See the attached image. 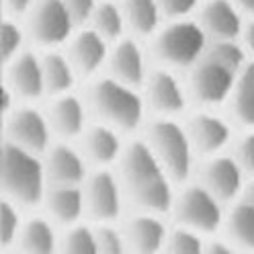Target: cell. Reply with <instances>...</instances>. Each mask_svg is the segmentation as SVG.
Listing matches in <instances>:
<instances>
[{"label":"cell","mask_w":254,"mask_h":254,"mask_svg":"<svg viewBox=\"0 0 254 254\" xmlns=\"http://www.w3.org/2000/svg\"><path fill=\"white\" fill-rule=\"evenodd\" d=\"M123 179L133 199L144 209L154 213H166L172 209V179L168 177L150 144L133 141L127 148L123 158Z\"/></svg>","instance_id":"cell-1"},{"label":"cell","mask_w":254,"mask_h":254,"mask_svg":"<svg viewBox=\"0 0 254 254\" xmlns=\"http://www.w3.org/2000/svg\"><path fill=\"white\" fill-rule=\"evenodd\" d=\"M43 164L27 148L8 141L0 152V183L8 193L27 205L43 199Z\"/></svg>","instance_id":"cell-2"},{"label":"cell","mask_w":254,"mask_h":254,"mask_svg":"<svg viewBox=\"0 0 254 254\" xmlns=\"http://www.w3.org/2000/svg\"><path fill=\"white\" fill-rule=\"evenodd\" d=\"M152 150L162 162L168 177L177 183H187L195 162V148L185 127L172 119H160L150 129Z\"/></svg>","instance_id":"cell-3"},{"label":"cell","mask_w":254,"mask_h":254,"mask_svg":"<svg viewBox=\"0 0 254 254\" xmlns=\"http://www.w3.org/2000/svg\"><path fill=\"white\" fill-rule=\"evenodd\" d=\"M209 37L197 21L179 17L156 37V54L174 68H193L207 50Z\"/></svg>","instance_id":"cell-4"},{"label":"cell","mask_w":254,"mask_h":254,"mask_svg":"<svg viewBox=\"0 0 254 254\" xmlns=\"http://www.w3.org/2000/svg\"><path fill=\"white\" fill-rule=\"evenodd\" d=\"M92 101L97 111L123 129H135L144 117V101L139 94L121 80L103 78L92 88Z\"/></svg>","instance_id":"cell-5"},{"label":"cell","mask_w":254,"mask_h":254,"mask_svg":"<svg viewBox=\"0 0 254 254\" xmlns=\"http://www.w3.org/2000/svg\"><path fill=\"white\" fill-rule=\"evenodd\" d=\"M172 207H177V219L181 221V226L197 230L203 236H215L224 228V203L203 183L189 185L177 199V203H172Z\"/></svg>","instance_id":"cell-6"},{"label":"cell","mask_w":254,"mask_h":254,"mask_svg":"<svg viewBox=\"0 0 254 254\" xmlns=\"http://www.w3.org/2000/svg\"><path fill=\"white\" fill-rule=\"evenodd\" d=\"M238 72L203 54L190 72V92L205 107H217L230 101Z\"/></svg>","instance_id":"cell-7"},{"label":"cell","mask_w":254,"mask_h":254,"mask_svg":"<svg viewBox=\"0 0 254 254\" xmlns=\"http://www.w3.org/2000/svg\"><path fill=\"white\" fill-rule=\"evenodd\" d=\"M246 181V172L238 164L234 154L230 156L221 152L207 156V162L203 166V185L224 205H230L236 199H240Z\"/></svg>","instance_id":"cell-8"},{"label":"cell","mask_w":254,"mask_h":254,"mask_svg":"<svg viewBox=\"0 0 254 254\" xmlns=\"http://www.w3.org/2000/svg\"><path fill=\"white\" fill-rule=\"evenodd\" d=\"M187 133L195 152H199L201 156L221 154L234 139V129L230 121L221 115L209 113V111H201V113H195L190 117Z\"/></svg>","instance_id":"cell-9"},{"label":"cell","mask_w":254,"mask_h":254,"mask_svg":"<svg viewBox=\"0 0 254 254\" xmlns=\"http://www.w3.org/2000/svg\"><path fill=\"white\" fill-rule=\"evenodd\" d=\"M74 21L64 0H39L31 14V33L43 45H58L72 33Z\"/></svg>","instance_id":"cell-10"},{"label":"cell","mask_w":254,"mask_h":254,"mask_svg":"<svg viewBox=\"0 0 254 254\" xmlns=\"http://www.w3.org/2000/svg\"><path fill=\"white\" fill-rule=\"evenodd\" d=\"M248 14L234 0H207L201 8V27L209 39H240Z\"/></svg>","instance_id":"cell-11"},{"label":"cell","mask_w":254,"mask_h":254,"mask_svg":"<svg viewBox=\"0 0 254 254\" xmlns=\"http://www.w3.org/2000/svg\"><path fill=\"white\" fill-rule=\"evenodd\" d=\"M8 135L14 144L27 148L29 152H43L50 144L47 121L37 109L17 111L8 123Z\"/></svg>","instance_id":"cell-12"},{"label":"cell","mask_w":254,"mask_h":254,"mask_svg":"<svg viewBox=\"0 0 254 254\" xmlns=\"http://www.w3.org/2000/svg\"><path fill=\"white\" fill-rule=\"evenodd\" d=\"M86 201L90 213L97 219H115L121 211V197H119V187L113 174L101 170L92 174L88 181V190H86Z\"/></svg>","instance_id":"cell-13"},{"label":"cell","mask_w":254,"mask_h":254,"mask_svg":"<svg viewBox=\"0 0 254 254\" xmlns=\"http://www.w3.org/2000/svg\"><path fill=\"white\" fill-rule=\"evenodd\" d=\"M150 103L162 115H179L187 107V94L179 78L168 70H156L150 78Z\"/></svg>","instance_id":"cell-14"},{"label":"cell","mask_w":254,"mask_h":254,"mask_svg":"<svg viewBox=\"0 0 254 254\" xmlns=\"http://www.w3.org/2000/svg\"><path fill=\"white\" fill-rule=\"evenodd\" d=\"M224 228L236 250L254 252V205L244 199H236L234 203H230Z\"/></svg>","instance_id":"cell-15"},{"label":"cell","mask_w":254,"mask_h":254,"mask_svg":"<svg viewBox=\"0 0 254 254\" xmlns=\"http://www.w3.org/2000/svg\"><path fill=\"white\" fill-rule=\"evenodd\" d=\"M230 105L236 123H240L244 129H254V60H248L238 72Z\"/></svg>","instance_id":"cell-16"},{"label":"cell","mask_w":254,"mask_h":254,"mask_svg":"<svg viewBox=\"0 0 254 254\" xmlns=\"http://www.w3.org/2000/svg\"><path fill=\"white\" fill-rule=\"evenodd\" d=\"M111 68H113L117 80L129 86H139L146 78V64L141 47L133 39H123L113 52Z\"/></svg>","instance_id":"cell-17"},{"label":"cell","mask_w":254,"mask_h":254,"mask_svg":"<svg viewBox=\"0 0 254 254\" xmlns=\"http://www.w3.org/2000/svg\"><path fill=\"white\" fill-rule=\"evenodd\" d=\"M10 82L19 94L27 99H39L45 90L41 62L33 54H23L10 68Z\"/></svg>","instance_id":"cell-18"},{"label":"cell","mask_w":254,"mask_h":254,"mask_svg":"<svg viewBox=\"0 0 254 254\" xmlns=\"http://www.w3.org/2000/svg\"><path fill=\"white\" fill-rule=\"evenodd\" d=\"M166 228L156 215L144 213L131 219L129 224V242L137 252L152 254L158 252L166 242Z\"/></svg>","instance_id":"cell-19"},{"label":"cell","mask_w":254,"mask_h":254,"mask_svg":"<svg viewBox=\"0 0 254 254\" xmlns=\"http://www.w3.org/2000/svg\"><path fill=\"white\" fill-rule=\"evenodd\" d=\"M72 56H74L76 66L84 74H92L94 70H99L103 66V62L107 58L105 37L97 29H88V31L78 33L72 45Z\"/></svg>","instance_id":"cell-20"},{"label":"cell","mask_w":254,"mask_h":254,"mask_svg":"<svg viewBox=\"0 0 254 254\" xmlns=\"http://www.w3.org/2000/svg\"><path fill=\"white\" fill-rule=\"evenodd\" d=\"M84 162L70 146H56L50 154V177L58 185H78L84 179Z\"/></svg>","instance_id":"cell-21"},{"label":"cell","mask_w":254,"mask_h":254,"mask_svg":"<svg viewBox=\"0 0 254 254\" xmlns=\"http://www.w3.org/2000/svg\"><path fill=\"white\" fill-rule=\"evenodd\" d=\"M47 205L62 224H74L82 215V190L76 189V185H60L47 195Z\"/></svg>","instance_id":"cell-22"},{"label":"cell","mask_w":254,"mask_h":254,"mask_svg":"<svg viewBox=\"0 0 254 254\" xmlns=\"http://www.w3.org/2000/svg\"><path fill=\"white\" fill-rule=\"evenodd\" d=\"M125 19L141 35H150L160 25L162 6L158 0H123Z\"/></svg>","instance_id":"cell-23"},{"label":"cell","mask_w":254,"mask_h":254,"mask_svg":"<svg viewBox=\"0 0 254 254\" xmlns=\"http://www.w3.org/2000/svg\"><path fill=\"white\" fill-rule=\"evenodd\" d=\"M52 119H54L56 129L62 135H68V137L78 135L82 131V125H84L82 103L76 97H72V94H64V97H60L54 105Z\"/></svg>","instance_id":"cell-24"},{"label":"cell","mask_w":254,"mask_h":254,"mask_svg":"<svg viewBox=\"0 0 254 254\" xmlns=\"http://www.w3.org/2000/svg\"><path fill=\"white\" fill-rule=\"evenodd\" d=\"M86 148L88 154L92 156L94 162L101 164H109L113 162L121 152V141L117 137V133L107 125H94L88 131L86 137Z\"/></svg>","instance_id":"cell-25"},{"label":"cell","mask_w":254,"mask_h":254,"mask_svg":"<svg viewBox=\"0 0 254 254\" xmlns=\"http://www.w3.org/2000/svg\"><path fill=\"white\" fill-rule=\"evenodd\" d=\"M43 68V80H45V88L58 94V92H66L72 88L74 84V74L68 60L62 54H47L41 62Z\"/></svg>","instance_id":"cell-26"},{"label":"cell","mask_w":254,"mask_h":254,"mask_svg":"<svg viewBox=\"0 0 254 254\" xmlns=\"http://www.w3.org/2000/svg\"><path fill=\"white\" fill-rule=\"evenodd\" d=\"M205 54L234 72H240L250 60L246 47L240 39H209Z\"/></svg>","instance_id":"cell-27"},{"label":"cell","mask_w":254,"mask_h":254,"mask_svg":"<svg viewBox=\"0 0 254 254\" xmlns=\"http://www.w3.org/2000/svg\"><path fill=\"white\" fill-rule=\"evenodd\" d=\"M23 248L33 254H52L56 250L54 228L43 217H33L23 230Z\"/></svg>","instance_id":"cell-28"},{"label":"cell","mask_w":254,"mask_h":254,"mask_svg":"<svg viewBox=\"0 0 254 254\" xmlns=\"http://www.w3.org/2000/svg\"><path fill=\"white\" fill-rule=\"evenodd\" d=\"M94 27L103 37L109 39H117L123 33V25H125V14L119 10L117 4L113 2H103L99 6H94L92 12Z\"/></svg>","instance_id":"cell-29"},{"label":"cell","mask_w":254,"mask_h":254,"mask_svg":"<svg viewBox=\"0 0 254 254\" xmlns=\"http://www.w3.org/2000/svg\"><path fill=\"white\" fill-rule=\"evenodd\" d=\"M168 250L174 254H201L205 252V238L197 230L181 226L174 230L168 238Z\"/></svg>","instance_id":"cell-30"},{"label":"cell","mask_w":254,"mask_h":254,"mask_svg":"<svg viewBox=\"0 0 254 254\" xmlns=\"http://www.w3.org/2000/svg\"><path fill=\"white\" fill-rule=\"evenodd\" d=\"M64 250L70 254H97V234H94L88 226H76L70 230L64 242Z\"/></svg>","instance_id":"cell-31"},{"label":"cell","mask_w":254,"mask_h":254,"mask_svg":"<svg viewBox=\"0 0 254 254\" xmlns=\"http://www.w3.org/2000/svg\"><path fill=\"white\" fill-rule=\"evenodd\" d=\"M234 158L238 160V164L242 166L248 179L254 177V129H246L242 133V137L236 141Z\"/></svg>","instance_id":"cell-32"},{"label":"cell","mask_w":254,"mask_h":254,"mask_svg":"<svg viewBox=\"0 0 254 254\" xmlns=\"http://www.w3.org/2000/svg\"><path fill=\"white\" fill-rule=\"evenodd\" d=\"M19 232V213L8 201H0V246H8Z\"/></svg>","instance_id":"cell-33"},{"label":"cell","mask_w":254,"mask_h":254,"mask_svg":"<svg viewBox=\"0 0 254 254\" xmlns=\"http://www.w3.org/2000/svg\"><path fill=\"white\" fill-rule=\"evenodd\" d=\"M21 41H23V33L17 25L8 21L0 23V58L2 60L12 58L19 52Z\"/></svg>","instance_id":"cell-34"},{"label":"cell","mask_w":254,"mask_h":254,"mask_svg":"<svg viewBox=\"0 0 254 254\" xmlns=\"http://www.w3.org/2000/svg\"><path fill=\"white\" fill-rule=\"evenodd\" d=\"M94 234H97L99 252H103V254H123V252H125L123 238H121V234H119L115 228L101 226Z\"/></svg>","instance_id":"cell-35"},{"label":"cell","mask_w":254,"mask_h":254,"mask_svg":"<svg viewBox=\"0 0 254 254\" xmlns=\"http://www.w3.org/2000/svg\"><path fill=\"white\" fill-rule=\"evenodd\" d=\"M64 4H66L74 25L88 21L92 17V12H94V6H97L94 0H64Z\"/></svg>","instance_id":"cell-36"},{"label":"cell","mask_w":254,"mask_h":254,"mask_svg":"<svg viewBox=\"0 0 254 254\" xmlns=\"http://www.w3.org/2000/svg\"><path fill=\"white\" fill-rule=\"evenodd\" d=\"M158 2L168 17H187L189 12H193L199 0H158Z\"/></svg>","instance_id":"cell-37"},{"label":"cell","mask_w":254,"mask_h":254,"mask_svg":"<svg viewBox=\"0 0 254 254\" xmlns=\"http://www.w3.org/2000/svg\"><path fill=\"white\" fill-rule=\"evenodd\" d=\"M205 252H209V254H232V252H238V250L230 242V238L224 236V238H211L209 242L205 240Z\"/></svg>","instance_id":"cell-38"},{"label":"cell","mask_w":254,"mask_h":254,"mask_svg":"<svg viewBox=\"0 0 254 254\" xmlns=\"http://www.w3.org/2000/svg\"><path fill=\"white\" fill-rule=\"evenodd\" d=\"M240 41L244 43L250 60H254V17H248L246 19L244 29H242V35H240Z\"/></svg>","instance_id":"cell-39"},{"label":"cell","mask_w":254,"mask_h":254,"mask_svg":"<svg viewBox=\"0 0 254 254\" xmlns=\"http://www.w3.org/2000/svg\"><path fill=\"white\" fill-rule=\"evenodd\" d=\"M6 109H8V94H6V88L0 84V127H2V123H4Z\"/></svg>","instance_id":"cell-40"},{"label":"cell","mask_w":254,"mask_h":254,"mask_svg":"<svg viewBox=\"0 0 254 254\" xmlns=\"http://www.w3.org/2000/svg\"><path fill=\"white\" fill-rule=\"evenodd\" d=\"M240 199H244V201H248L250 205H254V177H250V179L246 181Z\"/></svg>","instance_id":"cell-41"},{"label":"cell","mask_w":254,"mask_h":254,"mask_svg":"<svg viewBox=\"0 0 254 254\" xmlns=\"http://www.w3.org/2000/svg\"><path fill=\"white\" fill-rule=\"evenodd\" d=\"M6 4H8V8H10L12 12L21 14V12H25V10L29 8L31 0H6Z\"/></svg>","instance_id":"cell-42"},{"label":"cell","mask_w":254,"mask_h":254,"mask_svg":"<svg viewBox=\"0 0 254 254\" xmlns=\"http://www.w3.org/2000/svg\"><path fill=\"white\" fill-rule=\"evenodd\" d=\"M234 2L240 6L248 17H254V0H234Z\"/></svg>","instance_id":"cell-43"},{"label":"cell","mask_w":254,"mask_h":254,"mask_svg":"<svg viewBox=\"0 0 254 254\" xmlns=\"http://www.w3.org/2000/svg\"><path fill=\"white\" fill-rule=\"evenodd\" d=\"M2 6H4V0H0V23H2Z\"/></svg>","instance_id":"cell-44"}]
</instances>
